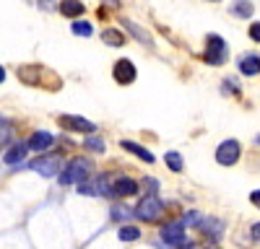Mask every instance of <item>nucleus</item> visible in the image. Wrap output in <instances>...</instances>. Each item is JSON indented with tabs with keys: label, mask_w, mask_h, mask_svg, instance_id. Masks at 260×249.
I'll return each instance as SVG.
<instances>
[{
	"label": "nucleus",
	"mask_w": 260,
	"mask_h": 249,
	"mask_svg": "<svg viewBox=\"0 0 260 249\" xmlns=\"http://www.w3.org/2000/svg\"><path fill=\"white\" fill-rule=\"evenodd\" d=\"M120 24L130 31V34H133V39H138L141 42V45H146V47H151V34L146 31V29H141L138 24H136V21H130V18H120Z\"/></svg>",
	"instance_id": "obj_17"
},
{
	"label": "nucleus",
	"mask_w": 260,
	"mask_h": 249,
	"mask_svg": "<svg viewBox=\"0 0 260 249\" xmlns=\"http://www.w3.org/2000/svg\"><path fill=\"white\" fill-rule=\"evenodd\" d=\"M164 161H167V166H169V172H182V156L177 153V151H169L167 156H164Z\"/></svg>",
	"instance_id": "obj_21"
},
{
	"label": "nucleus",
	"mask_w": 260,
	"mask_h": 249,
	"mask_svg": "<svg viewBox=\"0 0 260 249\" xmlns=\"http://www.w3.org/2000/svg\"><path fill=\"white\" fill-rule=\"evenodd\" d=\"M159 236H161V241L164 244H169V246H180V244H185L187 241V234H185V223L182 221H172V223H164L161 226V231H159Z\"/></svg>",
	"instance_id": "obj_5"
},
{
	"label": "nucleus",
	"mask_w": 260,
	"mask_h": 249,
	"mask_svg": "<svg viewBox=\"0 0 260 249\" xmlns=\"http://www.w3.org/2000/svg\"><path fill=\"white\" fill-rule=\"evenodd\" d=\"M39 8L42 11H52L55 8V0H39Z\"/></svg>",
	"instance_id": "obj_28"
},
{
	"label": "nucleus",
	"mask_w": 260,
	"mask_h": 249,
	"mask_svg": "<svg viewBox=\"0 0 260 249\" xmlns=\"http://www.w3.org/2000/svg\"><path fill=\"white\" fill-rule=\"evenodd\" d=\"M208 249H219V246H208Z\"/></svg>",
	"instance_id": "obj_34"
},
{
	"label": "nucleus",
	"mask_w": 260,
	"mask_h": 249,
	"mask_svg": "<svg viewBox=\"0 0 260 249\" xmlns=\"http://www.w3.org/2000/svg\"><path fill=\"white\" fill-rule=\"evenodd\" d=\"M250 234H252V239H255V241L260 244V221H255V223H252V228H250Z\"/></svg>",
	"instance_id": "obj_27"
},
{
	"label": "nucleus",
	"mask_w": 260,
	"mask_h": 249,
	"mask_svg": "<svg viewBox=\"0 0 260 249\" xmlns=\"http://www.w3.org/2000/svg\"><path fill=\"white\" fill-rule=\"evenodd\" d=\"M102 42H104V45H110V47H122L125 45V36L117 29H104L102 31Z\"/></svg>",
	"instance_id": "obj_19"
},
{
	"label": "nucleus",
	"mask_w": 260,
	"mask_h": 249,
	"mask_svg": "<svg viewBox=\"0 0 260 249\" xmlns=\"http://www.w3.org/2000/svg\"><path fill=\"white\" fill-rule=\"evenodd\" d=\"M255 143H257V145H260V133H257V138H255Z\"/></svg>",
	"instance_id": "obj_33"
},
{
	"label": "nucleus",
	"mask_w": 260,
	"mask_h": 249,
	"mask_svg": "<svg viewBox=\"0 0 260 249\" xmlns=\"http://www.w3.org/2000/svg\"><path fill=\"white\" fill-rule=\"evenodd\" d=\"M240 153H242L240 140L226 138L224 143H219V148H216V161H219L221 166H234L237 161H240Z\"/></svg>",
	"instance_id": "obj_4"
},
{
	"label": "nucleus",
	"mask_w": 260,
	"mask_h": 249,
	"mask_svg": "<svg viewBox=\"0 0 260 249\" xmlns=\"http://www.w3.org/2000/svg\"><path fill=\"white\" fill-rule=\"evenodd\" d=\"M201 221H203V216H201L198 211H187V213H185V218H182V223H185V226H198Z\"/></svg>",
	"instance_id": "obj_25"
},
{
	"label": "nucleus",
	"mask_w": 260,
	"mask_h": 249,
	"mask_svg": "<svg viewBox=\"0 0 260 249\" xmlns=\"http://www.w3.org/2000/svg\"><path fill=\"white\" fill-rule=\"evenodd\" d=\"M250 39L252 42H260V21H255V24L250 26Z\"/></svg>",
	"instance_id": "obj_26"
},
{
	"label": "nucleus",
	"mask_w": 260,
	"mask_h": 249,
	"mask_svg": "<svg viewBox=\"0 0 260 249\" xmlns=\"http://www.w3.org/2000/svg\"><path fill=\"white\" fill-rule=\"evenodd\" d=\"M83 145H86V151H94V153H104V143H102V138H96V135H86Z\"/></svg>",
	"instance_id": "obj_24"
},
{
	"label": "nucleus",
	"mask_w": 260,
	"mask_h": 249,
	"mask_svg": "<svg viewBox=\"0 0 260 249\" xmlns=\"http://www.w3.org/2000/svg\"><path fill=\"white\" fill-rule=\"evenodd\" d=\"M57 8H60V13H62L65 18H73V21L86 13V6L81 3V0H60Z\"/></svg>",
	"instance_id": "obj_15"
},
{
	"label": "nucleus",
	"mask_w": 260,
	"mask_h": 249,
	"mask_svg": "<svg viewBox=\"0 0 260 249\" xmlns=\"http://www.w3.org/2000/svg\"><path fill=\"white\" fill-rule=\"evenodd\" d=\"M94 172V166L89 158H83V156H76L68 161V166H65V172L60 174V184L62 187H71V184H83L86 179L91 177Z\"/></svg>",
	"instance_id": "obj_1"
},
{
	"label": "nucleus",
	"mask_w": 260,
	"mask_h": 249,
	"mask_svg": "<svg viewBox=\"0 0 260 249\" xmlns=\"http://www.w3.org/2000/svg\"><path fill=\"white\" fill-rule=\"evenodd\" d=\"M71 31L76 34V36H91L94 34V26H91V21H83V18H76L73 24H71Z\"/></svg>",
	"instance_id": "obj_20"
},
{
	"label": "nucleus",
	"mask_w": 260,
	"mask_h": 249,
	"mask_svg": "<svg viewBox=\"0 0 260 249\" xmlns=\"http://www.w3.org/2000/svg\"><path fill=\"white\" fill-rule=\"evenodd\" d=\"M117 236H120V241H138L141 231H138V226H122Z\"/></svg>",
	"instance_id": "obj_22"
},
{
	"label": "nucleus",
	"mask_w": 260,
	"mask_h": 249,
	"mask_svg": "<svg viewBox=\"0 0 260 249\" xmlns=\"http://www.w3.org/2000/svg\"><path fill=\"white\" fill-rule=\"evenodd\" d=\"M11 124L6 122V119H0V151H6L8 145H11Z\"/></svg>",
	"instance_id": "obj_23"
},
{
	"label": "nucleus",
	"mask_w": 260,
	"mask_h": 249,
	"mask_svg": "<svg viewBox=\"0 0 260 249\" xmlns=\"http://www.w3.org/2000/svg\"><path fill=\"white\" fill-rule=\"evenodd\" d=\"M112 216H115V218H125V216H130V213L125 211V208H117V211H115Z\"/></svg>",
	"instance_id": "obj_30"
},
{
	"label": "nucleus",
	"mask_w": 260,
	"mask_h": 249,
	"mask_svg": "<svg viewBox=\"0 0 260 249\" xmlns=\"http://www.w3.org/2000/svg\"><path fill=\"white\" fill-rule=\"evenodd\" d=\"M52 145H55V135H52V133H47V130H37V133L29 138L26 148H29V151H50Z\"/></svg>",
	"instance_id": "obj_11"
},
{
	"label": "nucleus",
	"mask_w": 260,
	"mask_h": 249,
	"mask_svg": "<svg viewBox=\"0 0 260 249\" xmlns=\"http://www.w3.org/2000/svg\"><path fill=\"white\" fill-rule=\"evenodd\" d=\"M136 216H138L141 221H146V223H154V221H159V218L164 216V202H161L156 195H148V197H143V200L138 202Z\"/></svg>",
	"instance_id": "obj_3"
},
{
	"label": "nucleus",
	"mask_w": 260,
	"mask_h": 249,
	"mask_svg": "<svg viewBox=\"0 0 260 249\" xmlns=\"http://www.w3.org/2000/svg\"><path fill=\"white\" fill-rule=\"evenodd\" d=\"M136 75H138V70H136V65L130 62L127 57H122V60H117L115 62V68H112V78L120 83V86H130V83L136 80Z\"/></svg>",
	"instance_id": "obj_7"
},
{
	"label": "nucleus",
	"mask_w": 260,
	"mask_h": 249,
	"mask_svg": "<svg viewBox=\"0 0 260 249\" xmlns=\"http://www.w3.org/2000/svg\"><path fill=\"white\" fill-rule=\"evenodd\" d=\"M229 57V47L226 42L219 36V34H208L206 36V52H203V60L208 65H224Z\"/></svg>",
	"instance_id": "obj_2"
},
{
	"label": "nucleus",
	"mask_w": 260,
	"mask_h": 249,
	"mask_svg": "<svg viewBox=\"0 0 260 249\" xmlns=\"http://www.w3.org/2000/svg\"><path fill=\"white\" fill-rule=\"evenodd\" d=\"M89 184H78L81 195H110V177L99 174L96 179H86Z\"/></svg>",
	"instance_id": "obj_10"
},
{
	"label": "nucleus",
	"mask_w": 260,
	"mask_h": 249,
	"mask_svg": "<svg viewBox=\"0 0 260 249\" xmlns=\"http://www.w3.org/2000/svg\"><path fill=\"white\" fill-rule=\"evenodd\" d=\"M252 11H255V8H252L250 0H234V3L229 6V13L237 16V18H250Z\"/></svg>",
	"instance_id": "obj_18"
},
{
	"label": "nucleus",
	"mask_w": 260,
	"mask_h": 249,
	"mask_svg": "<svg viewBox=\"0 0 260 249\" xmlns=\"http://www.w3.org/2000/svg\"><path fill=\"white\" fill-rule=\"evenodd\" d=\"M29 169L37 172L39 177H55L60 169V156H39V158L29 161Z\"/></svg>",
	"instance_id": "obj_6"
},
{
	"label": "nucleus",
	"mask_w": 260,
	"mask_h": 249,
	"mask_svg": "<svg viewBox=\"0 0 260 249\" xmlns=\"http://www.w3.org/2000/svg\"><path fill=\"white\" fill-rule=\"evenodd\" d=\"M3 80H6V68L0 65V83H3Z\"/></svg>",
	"instance_id": "obj_32"
},
{
	"label": "nucleus",
	"mask_w": 260,
	"mask_h": 249,
	"mask_svg": "<svg viewBox=\"0 0 260 249\" xmlns=\"http://www.w3.org/2000/svg\"><path fill=\"white\" fill-rule=\"evenodd\" d=\"M60 124L65 130H76V133H86V135H91L96 130V124L89 122L86 117H78V114H62L60 117Z\"/></svg>",
	"instance_id": "obj_8"
},
{
	"label": "nucleus",
	"mask_w": 260,
	"mask_h": 249,
	"mask_svg": "<svg viewBox=\"0 0 260 249\" xmlns=\"http://www.w3.org/2000/svg\"><path fill=\"white\" fill-rule=\"evenodd\" d=\"M26 143H13V145H8L6 148V163L8 166H16V163H21V161H26Z\"/></svg>",
	"instance_id": "obj_14"
},
{
	"label": "nucleus",
	"mask_w": 260,
	"mask_h": 249,
	"mask_svg": "<svg viewBox=\"0 0 260 249\" xmlns=\"http://www.w3.org/2000/svg\"><path fill=\"white\" fill-rule=\"evenodd\" d=\"M250 202H252L255 208H260V190H252V192H250Z\"/></svg>",
	"instance_id": "obj_29"
},
{
	"label": "nucleus",
	"mask_w": 260,
	"mask_h": 249,
	"mask_svg": "<svg viewBox=\"0 0 260 249\" xmlns=\"http://www.w3.org/2000/svg\"><path fill=\"white\" fill-rule=\"evenodd\" d=\"M237 65H240V73L242 75H257L260 73V55H252V52L250 55H242Z\"/></svg>",
	"instance_id": "obj_16"
},
{
	"label": "nucleus",
	"mask_w": 260,
	"mask_h": 249,
	"mask_svg": "<svg viewBox=\"0 0 260 249\" xmlns=\"http://www.w3.org/2000/svg\"><path fill=\"white\" fill-rule=\"evenodd\" d=\"M138 192V182H133L130 177H117L112 184H110V195L115 200H122V197H130Z\"/></svg>",
	"instance_id": "obj_9"
},
{
	"label": "nucleus",
	"mask_w": 260,
	"mask_h": 249,
	"mask_svg": "<svg viewBox=\"0 0 260 249\" xmlns=\"http://www.w3.org/2000/svg\"><path fill=\"white\" fill-rule=\"evenodd\" d=\"M198 228H201V231L216 244V241H219L221 239V234H224V223L219 221V218H203L201 223H198Z\"/></svg>",
	"instance_id": "obj_12"
},
{
	"label": "nucleus",
	"mask_w": 260,
	"mask_h": 249,
	"mask_svg": "<svg viewBox=\"0 0 260 249\" xmlns=\"http://www.w3.org/2000/svg\"><path fill=\"white\" fill-rule=\"evenodd\" d=\"M120 148L127 151V153H133V156H138L143 163H154V161H156L154 153H151L148 148H143V145H138V143H133V140H120Z\"/></svg>",
	"instance_id": "obj_13"
},
{
	"label": "nucleus",
	"mask_w": 260,
	"mask_h": 249,
	"mask_svg": "<svg viewBox=\"0 0 260 249\" xmlns=\"http://www.w3.org/2000/svg\"><path fill=\"white\" fill-rule=\"evenodd\" d=\"M177 249H198V244H195V241H185V244H180Z\"/></svg>",
	"instance_id": "obj_31"
}]
</instances>
